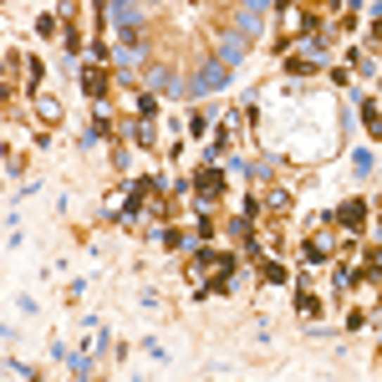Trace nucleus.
Instances as JSON below:
<instances>
[{"mask_svg":"<svg viewBox=\"0 0 382 382\" xmlns=\"http://www.w3.org/2000/svg\"><path fill=\"white\" fill-rule=\"evenodd\" d=\"M199 270H219V275H229V270H235V255H229V250H199Z\"/></svg>","mask_w":382,"mask_h":382,"instance_id":"1","label":"nucleus"},{"mask_svg":"<svg viewBox=\"0 0 382 382\" xmlns=\"http://www.w3.org/2000/svg\"><path fill=\"white\" fill-rule=\"evenodd\" d=\"M194 189L204 199H215V194H224V174L219 168H199V179H194Z\"/></svg>","mask_w":382,"mask_h":382,"instance_id":"2","label":"nucleus"},{"mask_svg":"<svg viewBox=\"0 0 382 382\" xmlns=\"http://www.w3.org/2000/svg\"><path fill=\"white\" fill-rule=\"evenodd\" d=\"M82 92H87L92 102L108 97V72H102V67H87V72H82Z\"/></svg>","mask_w":382,"mask_h":382,"instance_id":"3","label":"nucleus"},{"mask_svg":"<svg viewBox=\"0 0 382 382\" xmlns=\"http://www.w3.org/2000/svg\"><path fill=\"white\" fill-rule=\"evenodd\" d=\"M336 219H342L347 229H362V224H367V204H362V199H352V204L336 209Z\"/></svg>","mask_w":382,"mask_h":382,"instance_id":"4","label":"nucleus"},{"mask_svg":"<svg viewBox=\"0 0 382 382\" xmlns=\"http://www.w3.org/2000/svg\"><path fill=\"white\" fill-rule=\"evenodd\" d=\"M362 122H367L372 138H382V113H377V102H362Z\"/></svg>","mask_w":382,"mask_h":382,"instance_id":"5","label":"nucleus"},{"mask_svg":"<svg viewBox=\"0 0 382 382\" xmlns=\"http://www.w3.org/2000/svg\"><path fill=\"white\" fill-rule=\"evenodd\" d=\"M260 275L270 286H286V265H275V260H260Z\"/></svg>","mask_w":382,"mask_h":382,"instance_id":"6","label":"nucleus"},{"mask_svg":"<svg viewBox=\"0 0 382 382\" xmlns=\"http://www.w3.org/2000/svg\"><path fill=\"white\" fill-rule=\"evenodd\" d=\"M295 311H301V316H316V311H321V301H316L311 291H301V295H295Z\"/></svg>","mask_w":382,"mask_h":382,"instance_id":"7","label":"nucleus"},{"mask_svg":"<svg viewBox=\"0 0 382 382\" xmlns=\"http://www.w3.org/2000/svg\"><path fill=\"white\" fill-rule=\"evenodd\" d=\"M286 72H291V77H311L316 67H311V61H306V56H291V61H286Z\"/></svg>","mask_w":382,"mask_h":382,"instance_id":"8","label":"nucleus"},{"mask_svg":"<svg viewBox=\"0 0 382 382\" xmlns=\"http://www.w3.org/2000/svg\"><path fill=\"white\" fill-rule=\"evenodd\" d=\"M36 108H41V117H46V122H51V117L61 122V102H51V97H41V102H36Z\"/></svg>","mask_w":382,"mask_h":382,"instance_id":"9","label":"nucleus"}]
</instances>
